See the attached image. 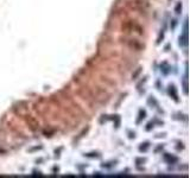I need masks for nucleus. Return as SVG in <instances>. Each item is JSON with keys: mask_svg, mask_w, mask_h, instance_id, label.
I'll return each instance as SVG.
<instances>
[{"mask_svg": "<svg viewBox=\"0 0 190 178\" xmlns=\"http://www.w3.org/2000/svg\"><path fill=\"white\" fill-rule=\"evenodd\" d=\"M121 30L125 33H130V35L136 36H142L145 33V29L142 27V24H139L137 20L133 19H126L121 23Z\"/></svg>", "mask_w": 190, "mask_h": 178, "instance_id": "1", "label": "nucleus"}, {"mask_svg": "<svg viewBox=\"0 0 190 178\" xmlns=\"http://www.w3.org/2000/svg\"><path fill=\"white\" fill-rule=\"evenodd\" d=\"M124 42L127 47H130L131 49H133L136 51H142V49L145 47V45L142 44V42L138 41V39H134V38H125Z\"/></svg>", "mask_w": 190, "mask_h": 178, "instance_id": "2", "label": "nucleus"}, {"mask_svg": "<svg viewBox=\"0 0 190 178\" xmlns=\"http://www.w3.org/2000/svg\"><path fill=\"white\" fill-rule=\"evenodd\" d=\"M25 121H26V124H28V126L30 127V130H31V131H37V130H38L39 124H38V121H37L33 116H31V115H26Z\"/></svg>", "mask_w": 190, "mask_h": 178, "instance_id": "3", "label": "nucleus"}]
</instances>
